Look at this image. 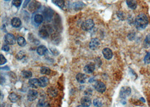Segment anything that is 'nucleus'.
I'll use <instances>...</instances> for the list:
<instances>
[{
  "instance_id": "obj_1",
  "label": "nucleus",
  "mask_w": 150,
  "mask_h": 107,
  "mask_svg": "<svg viewBox=\"0 0 150 107\" xmlns=\"http://www.w3.org/2000/svg\"><path fill=\"white\" fill-rule=\"evenodd\" d=\"M134 23L136 28L138 30H143L148 25V19L144 14L142 13L136 16Z\"/></svg>"
},
{
  "instance_id": "obj_23",
  "label": "nucleus",
  "mask_w": 150,
  "mask_h": 107,
  "mask_svg": "<svg viewBox=\"0 0 150 107\" xmlns=\"http://www.w3.org/2000/svg\"><path fill=\"white\" fill-rule=\"evenodd\" d=\"M40 72L42 75H49L51 73V70L47 67H42L40 69Z\"/></svg>"
},
{
  "instance_id": "obj_6",
  "label": "nucleus",
  "mask_w": 150,
  "mask_h": 107,
  "mask_svg": "<svg viewBox=\"0 0 150 107\" xmlns=\"http://www.w3.org/2000/svg\"><path fill=\"white\" fill-rule=\"evenodd\" d=\"M4 40L5 43L8 45H14L16 42L15 37L11 33H7L5 35Z\"/></svg>"
},
{
  "instance_id": "obj_32",
  "label": "nucleus",
  "mask_w": 150,
  "mask_h": 107,
  "mask_svg": "<svg viewBox=\"0 0 150 107\" xmlns=\"http://www.w3.org/2000/svg\"><path fill=\"white\" fill-rule=\"evenodd\" d=\"M144 63H146V64H150V53H147L146 56H144Z\"/></svg>"
},
{
  "instance_id": "obj_2",
  "label": "nucleus",
  "mask_w": 150,
  "mask_h": 107,
  "mask_svg": "<svg viewBox=\"0 0 150 107\" xmlns=\"http://www.w3.org/2000/svg\"><path fill=\"white\" fill-rule=\"evenodd\" d=\"M94 27V23L92 19H89L84 21L82 25V29L85 31H89L93 28Z\"/></svg>"
},
{
  "instance_id": "obj_12",
  "label": "nucleus",
  "mask_w": 150,
  "mask_h": 107,
  "mask_svg": "<svg viewBox=\"0 0 150 107\" xmlns=\"http://www.w3.org/2000/svg\"><path fill=\"white\" fill-rule=\"evenodd\" d=\"M80 103H81V105L83 106L88 107L91 105V99L88 97L85 96V97L82 98L81 100H80Z\"/></svg>"
},
{
  "instance_id": "obj_39",
  "label": "nucleus",
  "mask_w": 150,
  "mask_h": 107,
  "mask_svg": "<svg viewBox=\"0 0 150 107\" xmlns=\"http://www.w3.org/2000/svg\"><path fill=\"white\" fill-rule=\"evenodd\" d=\"M77 107H85V106H83V105H78Z\"/></svg>"
},
{
  "instance_id": "obj_38",
  "label": "nucleus",
  "mask_w": 150,
  "mask_h": 107,
  "mask_svg": "<svg viewBox=\"0 0 150 107\" xmlns=\"http://www.w3.org/2000/svg\"><path fill=\"white\" fill-rule=\"evenodd\" d=\"M140 100H142V101L143 102H145V100H144L143 98H140Z\"/></svg>"
},
{
  "instance_id": "obj_37",
  "label": "nucleus",
  "mask_w": 150,
  "mask_h": 107,
  "mask_svg": "<svg viewBox=\"0 0 150 107\" xmlns=\"http://www.w3.org/2000/svg\"><path fill=\"white\" fill-rule=\"evenodd\" d=\"M1 70H9L10 68L7 66H6V67H1Z\"/></svg>"
},
{
  "instance_id": "obj_13",
  "label": "nucleus",
  "mask_w": 150,
  "mask_h": 107,
  "mask_svg": "<svg viewBox=\"0 0 150 107\" xmlns=\"http://www.w3.org/2000/svg\"><path fill=\"white\" fill-rule=\"evenodd\" d=\"M38 79L40 86L41 87H45L49 84V79L47 77H41Z\"/></svg>"
},
{
  "instance_id": "obj_20",
  "label": "nucleus",
  "mask_w": 150,
  "mask_h": 107,
  "mask_svg": "<svg viewBox=\"0 0 150 107\" xmlns=\"http://www.w3.org/2000/svg\"><path fill=\"white\" fill-rule=\"evenodd\" d=\"M38 35H40V37L42 38H43V39H46L49 36V33L48 32H47V30L45 29H41L38 32Z\"/></svg>"
},
{
  "instance_id": "obj_8",
  "label": "nucleus",
  "mask_w": 150,
  "mask_h": 107,
  "mask_svg": "<svg viewBox=\"0 0 150 107\" xmlns=\"http://www.w3.org/2000/svg\"><path fill=\"white\" fill-rule=\"evenodd\" d=\"M38 92L35 90H30L28 92L27 98L29 101L35 100L38 98Z\"/></svg>"
},
{
  "instance_id": "obj_21",
  "label": "nucleus",
  "mask_w": 150,
  "mask_h": 107,
  "mask_svg": "<svg viewBox=\"0 0 150 107\" xmlns=\"http://www.w3.org/2000/svg\"><path fill=\"white\" fill-rule=\"evenodd\" d=\"M85 6V4L82 2H75L73 5L74 9L76 11H78L82 9Z\"/></svg>"
},
{
  "instance_id": "obj_16",
  "label": "nucleus",
  "mask_w": 150,
  "mask_h": 107,
  "mask_svg": "<svg viewBox=\"0 0 150 107\" xmlns=\"http://www.w3.org/2000/svg\"><path fill=\"white\" fill-rule=\"evenodd\" d=\"M47 52V49L45 46L40 45L37 49V53L40 56H43L45 55Z\"/></svg>"
},
{
  "instance_id": "obj_26",
  "label": "nucleus",
  "mask_w": 150,
  "mask_h": 107,
  "mask_svg": "<svg viewBox=\"0 0 150 107\" xmlns=\"http://www.w3.org/2000/svg\"><path fill=\"white\" fill-rule=\"evenodd\" d=\"M21 75L25 78H30L32 77V73L29 70L22 71Z\"/></svg>"
},
{
  "instance_id": "obj_36",
  "label": "nucleus",
  "mask_w": 150,
  "mask_h": 107,
  "mask_svg": "<svg viewBox=\"0 0 150 107\" xmlns=\"http://www.w3.org/2000/svg\"><path fill=\"white\" fill-rule=\"evenodd\" d=\"M30 1H31V0H26L25 2H24V4L23 5V8L26 7L27 6V5L29 4V2H30Z\"/></svg>"
},
{
  "instance_id": "obj_18",
  "label": "nucleus",
  "mask_w": 150,
  "mask_h": 107,
  "mask_svg": "<svg viewBox=\"0 0 150 107\" xmlns=\"http://www.w3.org/2000/svg\"><path fill=\"white\" fill-rule=\"evenodd\" d=\"M47 94L51 97H55L57 95V90L54 87H50L47 90Z\"/></svg>"
},
{
  "instance_id": "obj_30",
  "label": "nucleus",
  "mask_w": 150,
  "mask_h": 107,
  "mask_svg": "<svg viewBox=\"0 0 150 107\" xmlns=\"http://www.w3.org/2000/svg\"><path fill=\"white\" fill-rule=\"evenodd\" d=\"M38 107H48V103L43 99L40 100L38 103Z\"/></svg>"
},
{
  "instance_id": "obj_19",
  "label": "nucleus",
  "mask_w": 150,
  "mask_h": 107,
  "mask_svg": "<svg viewBox=\"0 0 150 107\" xmlns=\"http://www.w3.org/2000/svg\"><path fill=\"white\" fill-rule=\"evenodd\" d=\"M44 20V17L43 15L41 14H37L34 16V18H33V20H34V22L37 24H40L43 22Z\"/></svg>"
},
{
  "instance_id": "obj_28",
  "label": "nucleus",
  "mask_w": 150,
  "mask_h": 107,
  "mask_svg": "<svg viewBox=\"0 0 150 107\" xmlns=\"http://www.w3.org/2000/svg\"><path fill=\"white\" fill-rule=\"evenodd\" d=\"M93 105L96 107H101L102 106V101L99 98L94 99L93 101Z\"/></svg>"
},
{
  "instance_id": "obj_35",
  "label": "nucleus",
  "mask_w": 150,
  "mask_h": 107,
  "mask_svg": "<svg viewBox=\"0 0 150 107\" xmlns=\"http://www.w3.org/2000/svg\"><path fill=\"white\" fill-rule=\"evenodd\" d=\"M117 15L119 17V19H120L121 20H124V13L123 12H121V11H119L117 13Z\"/></svg>"
},
{
  "instance_id": "obj_7",
  "label": "nucleus",
  "mask_w": 150,
  "mask_h": 107,
  "mask_svg": "<svg viewBox=\"0 0 150 107\" xmlns=\"http://www.w3.org/2000/svg\"><path fill=\"white\" fill-rule=\"evenodd\" d=\"M100 45V41L97 38H92L89 43V47L92 50H96Z\"/></svg>"
},
{
  "instance_id": "obj_40",
  "label": "nucleus",
  "mask_w": 150,
  "mask_h": 107,
  "mask_svg": "<svg viewBox=\"0 0 150 107\" xmlns=\"http://www.w3.org/2000/svg\"><path fill=\"white\" fill-rule=\"evenodd\" d=\"M4 1H10V0H4Z\"/></svg>"
},
{
  "instance_id": "obj_4",
  "label": "nucleus",
  "mask_w": 150,
  "mask_h": 107,
  "mask_svg": "<svg viewBox=\"0 0 150 107\" xmlns=\"http://www.w3.org/2000/svg\"><path fill=\"white\" fill-rule=\"evenodd\" d=\"M94 87L97 91L103 93L106 90V85L101 81H96L94 85Z\"/></svg>"
},
{
  "instance_id": "obj_10",
  "label": "nucleus",
  "mask_w": 150,
  "mask_h": 107,
  "mask_svg": "<svg viewBox=\"0 0 150 107\" xmlns=\"http://www.w3.org/2000/svg\"><path fill=\"white\" fill-rule=\"evenodd\" d=\"M95 69V65L93 63H90L84 67V71L85 73L91 74L94 72Z\"/></svg>"
},
{
  "instance_id": "obj_25",
  "label": "nucleus",
  "mask_w": 150,
  "mask_h": 107,
  "mask_svg": "<svg viewBox=\"0 0 150 107\" xmlns=\"http://www.w3.org/2000/svg\"><path fill=\"white\" fill-rule=\"evenodd\" d=\"M9 100L12 103H15L18 100V96L15 93L12 92L9 96Z\"/></svg>"
},
{
  "instance_id": "obj_41",
  "label": "nucleus",
  "mask_w": 150,
  "mask_h": 107,
  "mask_svg": "<svg viewBox=\"0 0 150 107\" xmlns=\"http://www.w3.org/2000/svg\"><path fill=\"white\" fill-rule=\"evenodd\" d=\"M101 107H102V106H101Z\"/></svg>"
},
{
  "instance_id": "obj_14",
  "label": "nucleus",
  "mask_w": 150,
  "mask_h": 107,
  "mask_svg": "<svg viewBox=\"0 0 150 107\" xmlns=\"http://www.w3.org/2000/svg\"><path fill=\"white\" fill-rule=\"evenodd\" d=\"M29 85L33 89H37L40 86L39 79L37 78H31L29 80Z\"/></svg>"
},
{
  "instance_id": "obj_22",
  "label": "nucleus",
  "mask_w": 150,
  "mask_h": 107,
  "mask_svg": "<svg viewBox=\"0 0 150 107\" xmlns=\"http://www.w3.org/2000/svg\"><path fill=\"white\" fill-rule=\"evenodd\" d=\"M53 3L57 6L59 7L60 9H63L65 6V2L64 0H52Z\"/></svg>"
},
{
  "instance_id": "obj_34",
  "label": "nucleus",
  "mask_w": 150,
  "mask_h": 107,
  "mask_svg": "<svg viewBox=\"0 0 150 107\" xmlns=\"http://www.w3.org/2000/svg\"><path fill=\"white\" fill-rule=\"evenodd\" d=\"M2 50L4 51H9L10 50L9 45L8 44L4 45L2 47Z\"/></svg>"
},
{
  "instance_id": "obj_15",
  "label": "nucleus",
  "mask_w": 150,
  "mask_h": 107,
  "mask_svg": "<svg viewBox=\"0 0 150 107\" xmlns=\"http://www.w3.org/2000/svg\"><path fill=\"white\" fill-rule=\"evenodd\" d=\"M11 26L14 28H19L21 25V21L20 19L17 17L14 18L11 21Z\"/></svg>"
},
{
  "instance_id": "obj_9",
  "label": "nucleus",
  "mask_w": 150,
  "mask_h": 107,
  "mask_svg": "<svg viewBox=\"0 0 150 107\" xmlns=\"http://www.w3.org/2000/svg\"><path fill=\"white\" fill-rule=\"evenodd\" d=\"M102 54H103V56L107 60H110L113 56L112 50L108 47L104 48L103 49V50H102Z\"/></svg>"
},
{
  "instance_id": "obj_29",
  "label": "nucleus",
  "mask_w": 150,
  "mask_h": 107,
  "mask_svg": "<svg viewBox=\"0 0 150 107\" xmlns=\"http://www.w3.org/2000/svg\"><path fill=\"white\" fill-rule=\"evenodd\" d=\"M144 46L145 47H148L150 46V35H147L144 41Z\"/></svg>"
},
{
  "instance_id": "obj_31",
  "label": "nucleus",
  "mask_w": 150,
  "mask_h": 107,
  "mask_svg": "<svg viewBox=\"0 0 150 107\" xmlns=\"http://www.w3.org/2000/svg\"><path fill=\"white\" fill-rule=\"evenodd\" d=\"M22 0H12V4L16 7H19L21 5Z\"/></svg>"
},
{
  "instance_id": "obj_33",
  "label": "nucleus",
  "mask_w": 150,
  "mask_h": 107,
  "mask_svg": "<svg viewBox=\"0 0 150 107\" xmlns=\"http://www.w3.org/2000/svg\"><path fill=\"white\" fill-rule=\"evenodd\" d=\"M7 62V60L5 58V57L2 54H1V62H0V65H2L5 64Z\"/></svg>"
},
{
  "instance_id": "obj_24",
  "label": "nucleus",
  "mask_w": 150,
  "mask_h": 107,
  "mask_svg": "<svg viewBox=\"0 0 150 107\" xmlns=\"http://www.w3.org/2000/svg\"><path fill=\"white\" fill-rule=\"evenodd\" d=\"M18 44L21 47H24L27 44V41L23 37H19L17 40Z\"/></svg>"
},
{
  "instance_id": "obj_17",
  "label": "nucleus",
  "mask_w": 150,
  "mask_h": 107,
  "mask_svg": "<svg viewBox=\"0 0 150 107\" xmlns=\"http://www.w3.org/2000/svg\"><path fill=\"white\" fill-rule=\"evenodd\" d=\"M126 3L130 9L135 10L137 7V2L136 0H126Z\"/></svg>"
},
{
  "instance_id": "obj_27",
  "label": "nucleus",
  "mask_w": 150,
  "mask_h": 107,
  "mask_svg": "<svg viewBox=\"0 0 150 107\" xmlns=\"http://www.w3.org/2000/svg\"><path fill=\"white\" fill-rule=\"evenodd\" d=\"M26 56V53L24 51H20L16 54V58L18 60H21L23 59L24 57Z\"/></svg>"
},
{
  "instance_id": "obj_5",
  "label": "nucleus",
  "mask_w": 150,
  "mask_h": 107,
  "mask_svg": "<svg viewBox=\"0 0 150 107\" xmlns=\"http://www.w3.org/2000/svg\"><path fill=\"white\" fill-rule=\"evenodd\" d=\"M40 7H41L40 3H39L38 2L35 1V0H33V1H30V2L29 4L28 10L31 13H34L37 10L40 9Z\"/></svg>"
},
{
  "instance_id": "obj_11",
  "label": "nucleus",
  "mask_w": 150,
  "mask_h": 107,
  "mask_svg": "<svg viewBox=\"0 0 150 107\" xmlns=\"http://www.w3.org/2000/svg\"><path fill=\"white\" fill-rule=\"evenodd\" d=\"M87 79V76H86L85 74L83 73H78L76 76V79L77 81L79 82V84H84L85 83Z\"/></svg>"
},
{
  "instance_id": "obj_3",
  "label": "nucleus",
  "mask_w": 150,
  "mask_h": 107,
  "mask_svg": "<svg viewBox=\"0 0 150 107\" xmlns=\"http://www.w3.org/2000/svg\"><path fill=\"white\" fill-rule=\"evenodd\" d=\"M131 94V89L129 87L124 86L123 87L120 91V97L122 99H126V98L129 97Z\"/></svg>"
}]
</instances>
